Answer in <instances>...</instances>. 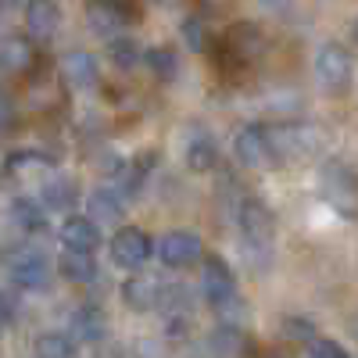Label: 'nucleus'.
<instances>
[{
  "label": "nucleus",
  "instance_id": "obj_36",
  "mask_svg": "<svg viewBox=\"0 0 358 358\" xmlns=\"http://www.w3.org/2000/svg\"><path fill=\"white\" fill-rule=\"evenodd\" d=\"M162 4H176V0H162Z\"/></svg>",
  "mask_w": 358,
  "mask_h": 358
},
{
  "label": "nucleus",
  "instance_id": "obj_17",
  "mask_svg": "<svg viewBox=\"0 0 358 358\" xmlns=\"http://www.w3.org/2000/svg\"><path fill=\"white\" fill-rule=\"evenodd\" d=\"M8 222L18 226L22 233H43L47 229V215L33 197H15L8 204Z\"/></svg>",
  "mask_w": 358,
  "mask_h": 358
},
{
  "label": "nucleus",
  "instance_id": "obj_16",
  "mask_svg": "<svg viewBox=\"0 0 358 358\" xmlns=\"http://www.w3.org/2000/svg\"><path fill=\"white\" fill-rule=\"evenodd\" d=\"M122 197H118L115 190H94L86 197V215L94 219L97 226H115V222H122Z\"/></svg>",
  "mask_w": 358,
  "mask_h": 358
},
{
  "label": "nucleus",
  "instance_id": "obj_14",
  "mask_svg": "<svg viewBox=\"0 0 358 358\" xmlns=\"http://www.w3.org/2000/svg\"><path fill=\"white\" fill-rule=\"evenodd\" d=\"M62 241H65V248H76V251H97L101 226L90 215H69L62 222Z\"/></svg>",
  "mask_w": 358,
  "mask_h": 358
},
{
  "label": "nucleus",
  "instance_id": "obj_25",
  "mask_svg": "<svg viewBox=\"0 0 358 358\" xmlns=\"http://www.w3.org/2000/svg\"><path fill=\"white\" fill-rule=\"evenodd\" d=\"M36 358H76V341L69 334H40Z\"/></svg>",
  "mask_w": 358,
  "mask_h": 358
},
{
  "label": "nucleus",
  "instance_id": "obj_4",
  "mask_svg": "<svg viewBox=\"0 0 358 358\" xmlns=\"http://www.w3.org/2000/svg\"><path fill=\"white\" fill-rule=\"evenodd\" d=\"M315 79L330 97H344L351 90V79H355L351 54L341 43H322L315 50Z\"/></svg>",
  "mask_w": 358,
  "mask_h": 358
},
{
  "label": "nucleus",
  "instance_id": "obj_20",
  "mask_svg": "<svg viewBox=\"0 0 358 358\" xmlns=\"http://www.w3.org/2000/svg\"><path fill=\"white\" fill-rule=\"evenodd\" d=\"M219 165V147L212 136H194L187 143V169L190 172H208Z\"/></svg>",
  "mask_w": 358,
  "mask_h": 358
},
{
  "label": "nucleus",
  "instance_id": "obj_21",
  "mask_svg": "<svg viewBox=\"0 0 358 358\" xmlns=\"http://www.w3.org/2000/svg\"><path fill=\"white\" fill-rule=\"evenodd\" d=\"M79 201V183L69 176L62 179H50V183L43 187V204L47 208H57V212H65V208H72Z\"/></svg>",
  "mask_w": 358,
  "mask_h": 358
},
{
  "label": "nucleus",
  "instance_id": "obj_8",
  "mask_svg": "<svg viewBox=\"0 0 358 358\" xmlns=\"http://www.w3.org/2000/svg\"><path fill=\"white\" fill-rule=\"evenodd\" d=\"M201 287H204V297L212 301V308L226 305L236 297V276H233V268L212 255V258H204V273H201Z\"/></svg>",
  "mask_w": 358,
  "mask_h": 358
},
{
  "label": "nucleus",
  "instance_id": "obj_15",
  "mask_svg": "<svg viewBox=\"0 0 358 358\" xmlns=\"http://www.w3.org/2000/svg\"><path fill=\"white\" fill-rule=\"evenodd\" d=\"M36 62V50H33V40L25 36H0V69H4L8 76H18L25 72L29 65Z\"/></svg>",
  "mask_w": 358,
  "mask_h": 358
},
{
  "label": "nucleus",
  "instance_id": "obj_2",
  "mask_svg": "<svg viewBox=\"0 0 358 358\" xmlns=\"http://www.w3.org/2000/svg\"><path fill=\"white\" fill-rule=\"evenodd\" d=\"M268 136V147H273V158L276 162H301V158H312L319 151V129L315 126H305V122H276L265 129Z\"/></svg>",
  "mask_w": 358,
  "mask_h": 358
},
{
  "label": "nucleus",
  "instance_id": "obj_28",
  "mask_svg": "<svg viewBox=\"0 0 358 358\" xmlns=\"http://www.w3.org/2000/svg\"><path fill=\"white\" fill-rule=\"evenodd\" d=\"M283 334H287L290 341H312V337H315L312 322H308V319H297V315H290V319L283 322Z\"/></svg>",
  "mask_w": 358,
  "mask_h": 358
},
{
  "label": "nucleus",
  "instance_id": "obj_18",
  "mask_svg": "<svg viewBox=\"0 0 358 358\" xmlns=\"http://www.w3.org/2000/svg\"><path fill=\"white\" fill-rule=\"evenodd\" d=\"M57 268H62V276H65L69 283H94V280H97V262H94V255H90V251L65 248Z\"/></svg>",
  "mask_w": 358,
  "mask_h": 358
},
{
  "label": "nucleus",
  "instance_id": "obj_1",
  "mask_svg": "<svg viewBox=\"0 0 358 358\" xmlns=\"http://www.w3.org/2000/svg\"><path fill=\"white\" fill-rule=\"evenodd\" d=\"M236 222H241V236H244L248 258H255L258 268H262L268 262V255H273V236H276L273 212H268L262 201H244L241 212H236Z\"/></svg>",
  "mask_w": 358,
  "mask_h": 358
},
{
  "label": "nucleus",
  "instance_id": "obj_32",
  "mask_svg": "<svg viewBox=\"0 0 358 358\" xmlns=\"http://www.w3.org/2000/svg\"><path fill=\"white\" fill-rule=\"evenodd\" d=\"M262 4H265L268 11H280V8H287V4H290V0H262Z\"/></svg>",
  "mask_w": 358,
  "mask_h": 358
},
{
  "label": "nucleus",
  "instance_id": "obj_3",
  "mask_svg": "<svg viewBox=\"0 0 358 358\" xmlns=\"http://www.w3.org/2000/svg\"><path fill=\"white\" fill-rule=\"evenodd\" d=\"M319 190H322L326 204H334L341 215H355L358 212V176L344 162H337V158L322 162V169H319Z\"/></svg>",
  "mask_w": 358,
  "mask_h": 358
},
{
  "label": "nucleus",
  "instance_id": "obj_30",
  "mask_svg": "<svg viewBox=\"0 0 358 358\" xmlns=\"http://www.w3.org/2000/svg\"><path fill=\"white\" fill-rule=\"evenodd\" d=\"M11 122V101H8V94L0 90V126H8Z\"/></svg>",
  "mask_w": 358,
  "mask_h": 358
},
{
  "label": "nucleus",
  "instance_id": "obj_37",
  "mask_svg": "<svg viewBox=\"0 0 358 358\" xmlns=\"http://www.w3.org/2000/svg\"><path fill=\"white\" fill-rule=\"evenodd\" d=\"M268 358H280V355H268Z\"/></svg>",
  "mask_w": 358,
  "mask_h": 358
},
{
  "label": "nucleus",
  "instance_id": "obj_6",
  "mask_svg": "<svg viewBox=\"0 0 358 358\" xmlns=\"http://www.w3.org/2000/svg\"><path fill=\"white\" fill-rule=\"evenodd\" d=\"M151 255H155L151 236H147L143 229H136V226H122L111 236V258L122 268H140Z\"/></svg>",
  "mask_w": 358,
  "mask_h": 358
},
{
  "label": "nucleus",
  "instance_id": "obj_10",
  "mask_svg": "<svg viewBox=\"0 0 358 358\" xmlns=\"http://www.w3.org/2000/svg\"><path fill=\"white\" fill-rule=\"evenodd\" d=\"M86 22L90 29H94L97 36H122V29H126V11L115 4V0H86Z\"/></svg>",
  "mask_w": 358,
  "mask_h": 358
},
{
  "label": "nucleus",
  "instance_id": "obj_26",
  "mask_svg": "<svg viewBox=\"0 0 358 358\" xmlns=\"http://www.w3.org/2000/svg\"><path fill=\"white\" fill-rule=\"evenodd\" d=\"M108 54H111V62L118 65V69H133L136 62H140V43L136 40H129V36H115L111 43H108Z\"/></svg>",
  "mask_w": 358,
  "mask_h": 358
},
{
  "label": "nucleus",
  "instance_id": "obj_27",
  "mask_svg": "<svg viewBox=\"0 0 358 358\" xmlns=\"http://www.w3.org/2000/svg\"><path fill=\"white\" fill-rule=\"evenodd\" d=\"M179 33H183V43H187V50H208V33H204V22L197 18V15H190V18H183V25H179Z\"/></svg>",
  "mask_w": 358,
  "mask_h": 358
},
{
  "label": "nucleus",
  "instance_id": "obj_23",
  "mask_svg": "<svg viewBox=\"0 0 358 358\" xmlns=\"http://www.w3.org/2000/svg\"><path fill=\"white\" fill-rule=\"evenodd\" d=\"M147 158H151V155H143V158L129 162L126 169H118V194H126V197H140L143 179H147Z\"/></svg>",
  "mask_w": 358,
  "mask_h": 358
},
{
  "label": "nucleus",
  "instance_id": "obj_24",
  "mask_svg": "<svg viewBox=\"0 0 358 358\" xmlns=\"http://www.w3.org/2000/svg\"><path fill=\"white\" fill-rule=\"evenodd\" d=\"M143 57H147V65H151L155 79H162V83H172V79H176V72H179L176 50H169V47H151Z\"/></svg>",
  "mask_w": 358,
  "mask_h": 358
},
{
  "label": "nucleus",
  "instance_id": "obj_31",
  "mask_svg": "<svg viewBox=\"0 0 358 358\" xmlns=\"http://www.w3.org/2000/svg\"><path fill=\"white\" fill-rule=\"evenodd\" d=\"M8 319H11V305H8V297L0 294V326H4Z\"/></svg>",
  "mask_w": 358,
  "mask_h": 358
},
{
  "label": "nucleus",
  "instance_id": "obj_5",
  "mask_svg": "<svg viewBox=\"0 0 358 358\" xmlns=\"http://www.w3.org/2000/svg\"><path fill=\"white\" fill-rule=\"evenodd\" d=\"M158 258L169 268H190V265H197L204 258V244H201V236L190 233V229H172V233L162 236Z\"/></svg>",
  "mask_w": 358,
  "mask_h": 358
},
{
  "label": "nucleus",
  "instance_id": "obj_9",
  "mask_svg": "<svg viewBox=\"0 0 358 358\" xmlns=\"http://www.w3.org/2000/svg\"><path fill=\"white\" fill-rule=\"evenodd\" d=\"M11 283H18L22 290H47L50 283V262L36 251H22L11 258Z\"/></svg>",
  "mask_w": 358,
  "mask_h": 358
},
{
  "label": "nucleus",
  "instance_id": "obj_35",
  "mask_svg": "<svg viewBox=\"0 0 358 358\" xmlns=\"http://www.w3.org/2000/svg\"><path fill=\"white\" fill-rule=\"evenodd\" d=\"M355 40H358V18H355Z\"/></svg>",
  "mask_w": 358,
  "mask_h": 358
},
{
  "label": "nucleus",
  "instance_id": "obj_34",
  "mask_svg": "<svg viewBox=\"0 0 358 358\" xmlns=\"http://www.w3.org/2000/svg\"><path fill=\"white\" fill-rule=\"evenodd\" d=\"M351 334H355V337H358V315H355V319H351Z\"/></svg>",
  "mask_w": 358,
  "mask_h": 358
},
{
  "label": "nucleus",
  "instance_id": "obj_13",
  "mask_svg": "<svg viewBox=\"0 0 358 358\" xmlns=\"http://www.w3.org/2000/svg\"><path fill=\"white\" fill-rule=\"evenodd\" d=\"M62 79L69 90H90L97 86L101 72H97V57L90 50H72L62 57Z\"/></svg>",
  "mask_w": 358,
  "mask_h": 358
},
{
  "label": "nucleus",
  "instance_id": "obj_29",
  "mask_svg": "<svg viewBox=\"0 0 358 358\" xmlns=\"http://www.w3.org/2000/svg\"><path fill=\"white\" fill-rule=\"evenodd\" d=\"M312 358H348L337 341H312Z\"/></svg>",
  "mask_w": 358,
  "mask_h": 358
},
{
  "label": "nucleus",
  "instance_id": "obj_19",
  "mask_svg": "<svg viewBox=\"0 0 358 358\" xmlns=\"http://www.w3.org/2000/svg\"><path fill=\"white\" fill-rule=\"evenodd\" d=\"M72 334H76L79 341H86V344H97V341H104V334H108V322H104L101 308H94V305H83V308H76V312H72Z\"/></svg>",
  "mask_w": 358,
  "mask_h": 358
},
{
  "label": "nucleus",
  "instance_id": "obj_11",
  "mask_svg": "<svg viewBox=\"0 0 358 358\" xmlns=\"http://www.w3.org/2000/svg\"><path fill=\"white\" fill-rule=\"evenodd\" d=\"M62 25V8L54 0H25V33L33 40H50Z\"/></svg>",
  "mask_w": 358,
  "mask_h": 358
},
{
  "label": "nucleus",
  "instance_id": "obj_7",
  "mask_svg": "<svg viewBox=\"0 0 358 358\" xmlns=\"http://www.w3.org/2000/svg\"><path fill=\"white\" fill-rule=\"evenodd\" d=\"M233 151H236V162L244 169H268L273 162V147H268V136L262 126H241L233 136Z\"/></svg>",
  "mask_w": 358,
  "mask_h": 358
},
{
  "label": "nucleus",
  "instance_id": "obj_22",
  "mask_svg": "<svg viewBox=\"0 0 358 358\" xmlns=\"http://www.w3.org/2000/svg\"><path fill=\"white\" fill-rule=\"evenodd\" d=\"M50 165H54V158L43 155V151H15V155H8V172L11 176H40Z\"/></svg>",
  "mask_w": 358,
  "mask_h": 358
},
{
  "label": "nucleus",
  "instance_id": "obj_12",
  "mask_svg": "<svg viewBox=\"0 0 358 358\" xmlns=\"http://www.w3.org/2000/svg\"><path fill=\"white\" fill-rule=\"evenodd\" d=\"M165 283L158 276H133L126 280L122 287V301L136 312H151V308H162V297H165Z\"/></svg>",
  "mask_w": 358,
  "mask_h": 358
},
{
  "label": "nucleus",
  "instance_id": "obj_33",
  "mask_svg": "<svg viewBox=\"0 0 358 358\" xmlns=\"http://www.w3.org/2000/svg\"><path fill=\"white\" fill-rule=\"evenodd\" d=\"M18 4V0H0V8H15Z\"/></svg>",
  "mask_w": 358,
  "mask_h": 358
}]
</instances>
